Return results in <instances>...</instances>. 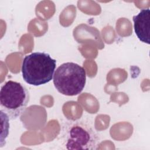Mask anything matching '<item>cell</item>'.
<instances>
[{"label": "cell", "mask_w": 150, "mask_h": 150, "mask_svg": "<svg viewBox=\"0 0 150 150\" xmlns=\"http://www.w3.org/2000/svg\"><path fill=\"white\" fill-rule=\"evenodd\" d=\"M29 101V92L21 83L9 80L1 87V111L6 113L10 120L20 117L25 111Z\"/></svg>", "instance_id": "cell-3"}, {"label": "cell", "mask_w": 150, "mask_h": 150, "mask_svg": "<svg viewBox=\"0 0 150 150\" xmlns=\"http://www.w3.org/2000/svg\"><path fill=\"white\" fill-rule=\"evenodd\" d=\"M134 28L137 38L143 43L149 45L150 10L142 9L137 15L133 16Z\"/></svg>", "instance_id": "cell-5"}, {"label": "cell", "mask_w": 150, "mask_h": 150, "mask_svg": "<svg viewBox=\"0 0 150 150\" xmlns=\"http://www.w3.org/2000/svg\"><path fill=\"white\" fill-rule=\"evenodd\" d=\"M98 138L94 131L87 124L77 122L70 126L67 137L66 148L67 149H96Z\"/></svg>", "instance_id": "cell-4"}, {"label": "cell", "mask_w": 150, "mask_h": 150, "mask_svg": "<svg viewBox=\"0 0 150 150\" xmlns=\"http://www.w3.org/2000/svg\"><path fill=\"white\" fill-rule=\"evenodd\" d=\"M56 60L44 52H33L25 56L22 64L23 80L35 86L49 83L53 78Z\"/></svg>", "instance_id": "cell-1"}, {"label": "cell", "mask_w": 150, "mask_h": 150, "mask_svg": "<svg viewBox=\"0 0 150 150\" xmlns=\"http://www.w3.org/2000/svg\"><path fill=\"white\" fill-rule=\"evenodd\" d=\"M53 84L61 94L67 96L79 94L86 82V72L79 64L67 62L59 66L53 75Z\"/></svg>", "instance_id": "cell-2"}]
</instances>
